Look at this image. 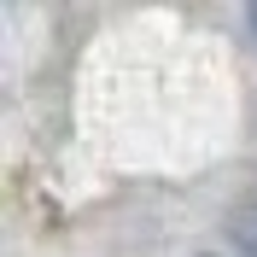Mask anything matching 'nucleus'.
Listing matches in <instances>:
<instances>
[{
    "label": "nucleus",
    "mask_w": 257,
    "mask_h": 257,
    "mask_svg": "<svg viewBox=\"0 0 257 257\" xmlns=\"http://www.w3.org/2000/svg\"><path fill=\"white\" fill-rule=\"evenodd\" d=\"M251 30H257V6H251Z\"/></svg>",
    "instance_id": "nucleus-1"
}]
</instances>
